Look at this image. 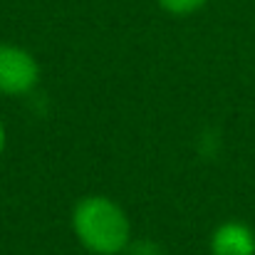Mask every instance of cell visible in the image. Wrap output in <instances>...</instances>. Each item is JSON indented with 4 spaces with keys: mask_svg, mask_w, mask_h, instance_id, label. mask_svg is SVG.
<instances>
[{
    "mask_svg": "<svg viewBox=\"0 0 255 255\" xmlns=\"http://www.w3.org/2000/svg\"><path fill=\"white\" fill-rule=\"evenodd\" d=\"M166 12L171 15H178V17H186V15H193L196 10H201L208 0H156Z\"/></svg>",
    "mask_w": 255,
    "mask_h": 255,
    "instance_id": "cell-4",
    "label": "cell"
},
{
    "mask_svg": "<svg viewBox=\"0 0 255 255\" xmlns=\"http://www.w3.org/2000/svg\"><path fill=\"white\" fill-rule=\"evenodd\" d=\"M40 82V65L35 55L20 45L0 42V94L22 97Z\"/></svg>",
    "mask_w": 255,
    "mask_h": 255,
    "instance_id": "cell-2",
    "label": "cell"
},
{
    "mask_svg": "<svg viewBox=\"0 0 255 255\" xmlns=\"http://www.w3.org/2000/svg\"><path fill=\"white\" fill-rule=\"evenodd\" d=\"M75 238L94 255H119L131 246V221L109 196L92 193L77 201L72 211Z\"/></svg>",
    "mask_w": 255,
    "mask_h": 255,
    "instance_id": "cell-1",
    "label": "cell"
},
{
    "mask_svg": "<svg viewBox=\"0 0 255 255\" xmlns=\"http://www.w3.org/2000/svg\"><path fill=\"white\" fill-rule=\"evenodd\" d=\"M129 255H149V253H161V248H156L154 243H149V241H144V243H136V246H131V248H127Z\"/></svg>",
    "mask_w": 255,
    "mask_h": 255,
    "instance_id": "cell-5",
    "label": "cell"
},
{
    "mask_svg": "<svg viewBox=\"0 0 255 255\" xmlns=\"http://www.w3.org/2000/svg\"><path fill=\"white\" fill-rule=\"evenodd\" d=\"M5 141H7V134H5V124H2V119H0V156H2V151H5Z\"/></svg>",
    "mask_w": 255,
    "mask_h": 255,
    "instance_id": "cell-6",
    "label": "cell"
},
{
    "mask_svg": "<svg viewBox=\"0 0 255 255\" xmlns=\"http://www.w3.org/2000/svg\"><path fill=\"white\" fill-rule=\"evenodd\" d=\"M211 255H255V231L243 221H226L211 233Z\"/></svg>",
    "mask_w": 255,
    "mask_h": 255,
    "instance_id": "cell-3",
    "label": "cell"
}]
</instances>
